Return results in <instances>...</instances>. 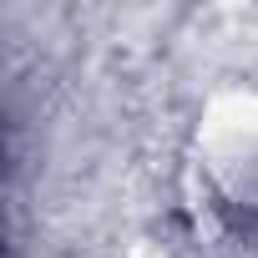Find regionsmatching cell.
<instances>
[{
	"mask_svg": "<svg viewBox=\"0 0 258 258\" xmlns=\"http://www.w3.org/2000/svg\"><path fill=\"white\" fill-rule=\"evenodd\" d=\"M198 147H203L198 167H203V182L218 198V208L258 218V101L238 96V101L218 106L203 121Z\"/></svg>",
	"mask_w": 258,
	"mask_h": 258,
	"instance_id": "1",
	"label": "cell"
}]
</instances>
